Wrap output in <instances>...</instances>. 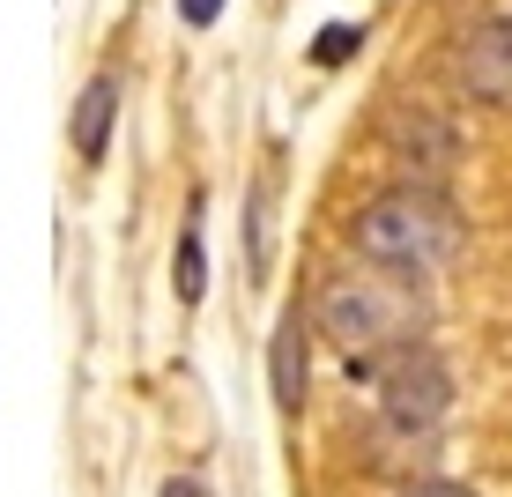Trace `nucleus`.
Masks as SVG:
<instances>
[{
  "instance_id": "2",
  "label": "nucleus",
  "mask_w": 512,
  "mask_h": 497,
  "mask_svg": "<svg viewBox=\"0 0 512 497\" xmlns=\"http://www.w3.org/2000/svg\"><path fill=\"white\" fill-rule=\"evenodd\" d=\"M349 253L379 260V268L431 275V268H446V260L461 253V208L446 201L438 179H394L349 216Z\"/></svg>"
},
{
  "instance_id": "12",
  "label": "nucleus",
  "mask_w": 512,
  "mask_h": 497,
  "mask_svg": "<svg viewBox=\"0 0 512 497\" xmlns=\"http://www.w3.org/2000/svg\"><path fill=\"white\" fill-rule=\"evenodd\" d=\"M223 8H231V0H179V23H186V30H216Z\"/></svg>"
},
{
  "instance_id": "10",
  "label": "nucleus",
  "mask_w": 512,
  "mask_h": 497,
  "mask_svg": "<svg viewBox=\"0 0 512 497\" xmlns=\"http://www.w3.org/2000/svg\"><path fill=\"white\" fill-rule=\"evenodd\" d=\"M364 52V23H320L312 30V67H349Z\"/></svg>"
},
{
  "instance_id": "13",
  "label": "nucleus",
  "mask_w": 512,
  "mask_h": 497,
  "mask_svg": "<svg viewBox=\"0 0 512 497\" xmlns=\"http://www.w3.org/2000/svg\"><path fill=\"white\" fill-rule=\"evenodd\" d=\"M156 497H208V483H201V475H164Z\"/></svg>"
},
{
  "instance_id": "7",
  "label": "nucleus",
  "mask_w": 512,
  "mask_h": 497,
  "mask_svg": "<svg viewBox=\"0 0 512 497\" xmlns=\"http://www.w3.org/2000/svg\"><path fill=\"white\" fill-rule=\"evenodd\" d=\"M386 149H394L416 179H438V171L453 164V149H461V141H453L446 112H431V104H401V112L386 119Z\"/></svg>"
},
{
  "instance_id": "6",
  "label": "nucleus",
  "mask_w": 512,
  "mask_h": 497,
  "mask_svg": "<svg viewBox=\"0 0 512 497\" xmlns=\"http://www.w3.org/2000/svg\"><path fill=\"white\" fill-rule=\"evenodd\" d=\"M268 394L282 416H297L312 394V312H297V305H282L275 334H268Z\"/></svg>"
},
{
  "instance_id": "3",
  "label": "nucleus",
  "mask_w": 512,
  "mask_h": 497,
  "mask_svg": "<svg viewBox=\"0 0 512 497\" xmlns=\"http://www.w3.org/2000/svg\"><path fill=\"white\" fill-rule=\"evenodd\" d=\"M364 379L379 386V423H401V431H438L453 408V364L431 342H409L394 357H379Z\"/></svg>"
},
{
  "instance_id": "11",
  "label": "nucleus",
  "mask_w": 512,
  "mask_h": 497,
  "mask_svg": "<svg viewBox=\"0 0 512 497\" xmlns=\"http://www.w3.org/2000/svg\"><path fill=\"white\" fill-rule=\"evenodd\" d=\"M394 497H475V490L468 483H446V475H409Z\"/></svg>"
},
{
  "instance_id": "4",
  "label": "nucleus",
  "mask_w": 512,
  "mask_h": 497,
  "mask_svg": "<svg viewBox=\"0 0 512 497\" xmlns=\"http://www.w3.org/2000/svg\"><path fill=\"white\" fill-rule=\"evenodd\" d=\"M453 90L468 104H483V112H512V8L461 30V45H453Z\"/></svg>"
},
{
  "instance_id": "1",
  "label": "nucleus",
  "mask_w": 512,
  "mask_h": 497,
  "mask_svg": "<svg viewBox=\"0 0 512 497\" xmlns=\"http://www.w3.org/2000/svg\"><path fill=\"white\" fill-rule=\"evenodd\" d=\"M438 297L431 275L416 268H379V260H357V268H334L312 297V334H327L334 349L349 357V379H364L379 357L409 349L431 334Z\"/></svg>"
},
{
  "instance_id": "5",
  "label": "nucleus",
  "mask_w": 512,
  "mask_h": 497,
  "mask_svg": "<svg viewBox=\"0 0 512 497\" xmlns=\"http://www.w3.org/2000/svg\"><path fill=\"white\" fill-rule=\"evenodd\" d=\"M119 104H127V82H119V67H97V75L75 90V104H67V149H75V164L97 171L104 156H112Z\"/></svg>"
},
{
  "instance_id": "8",
  "label": "nucleus",
  "mask_w": 512,
  "mask_h": 497,
  "mask_svg": "<svg viewBox=\"0 0 512 497\" xmlns=\"http://www.w3.org/2000/svg\"><path fill=\"white\" fill-rule=\"evenodd\" d=\"M201 216H208V201L193 193V201H186V223H179V245H171V290H179L186 312L208 297V223H201Z\"/></svg>"
},
{
  "instance_id": "9",
  "label": "nucleus",
  "mask_w": 512,
  "mask_h": 497,
  "mask_svg": "<svg viewBox=\"0 0 512 497\" xmlns=\"http://www.w3.org/2000/svg\"><path fill=\"white\" fill-rule=\"evenodd\" d=\"M268 201H275V179L260 171L253 193H245V275L268 282Z\"/></svg>"
}]
</instances>
